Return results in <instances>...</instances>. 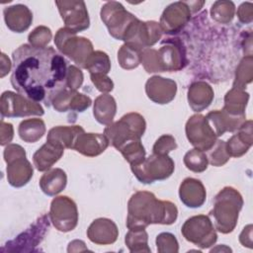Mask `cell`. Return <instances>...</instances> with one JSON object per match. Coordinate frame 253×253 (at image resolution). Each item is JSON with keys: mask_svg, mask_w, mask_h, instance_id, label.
<instances>
[{"mask_svg": "<svg viewBox=\"0 0 253 253\" xmlns=\"http://www.w3.org/2000/svg\"><path fill=\"white\" fill-rule=\"evenodd\" d=\"M101 20L104 22L110 35L117 40H124L129 26L137 19L127 12L125 7L116 1L107 2L101 9Z\"/></svg>", "mask_w": 253, "mask_h": 253, "instance_id": "10", "label": "cell"}, {"mask_svg": "<svg viewBox=\"0 0 253 253\" xmlns=\"http://www.w3.org/2000/svg\"><path fill=\"white\" fill-rule=\"evenodd\" d=\"M65 28L74 32H82L89 28L90 20L84 1H55Z\"/></svg>", "mask_w": 253, "mask_h": 253, "instance_id": "15", "label": "cell"}, {"mask_svg": "<svg viewBox=\"0 0 253 253\" xmlns=\"http://www.w3.org/2000/svg\"><path fill=\"white\" fill-rule=\"evenodd\" d=\"M130 169L138 181L151 184L169 178L175 169V163L168 155L151 154L140 163L131 165Z\"/></svg>", "mask_w": 253, "mask_h": 253, "instance_id": "7", "label": "cell"}, {"mask_svg": "<svg viewBox=\"0 0 253 253\" xmlns=\"http://www.w3.org/2000/svg\"><path fill=\"white\" fill-rule=\"evenodd\" d=\"M91 103L92 101L90 97L75 91L70 101L69 110L75 111V112H84L86 109H88L91 106Z\"/></svg>", "mask_w": 253, "mask_h": 253, "instance_id": "43", "label": "cell"}, {"mask_svg": "<svg viewBox=\"0 0 253 253\" xmlns=\"http://www.w3.org/2000/svg\"><path fill=\"white\" fill-rule=\"evenodd\" d=\"M11 84L23 96L50 106L66 87L67 62L52 46L22 44L12 53Z\"/></svg>", "mask_w": 253, "mask_h": 253, "instance_id": "1", "label": "cell"}, {"mask_svg": "<svg viewBox=\"0 0 253 253\" xmlns=\"http://www.w3.org/2000/svg\"><path fill=\"white\" fill-rule=\"evenodd\" d=\"M57 49L68 56L76 65L84 68L85 63L93 50L92 42L83 37H77L76 33L64 28L57 31L54 37Z\"/></svg>", "mask_w": 253, "mask_h": 253, "instance_id": "6", "label": "cell"}, {"mask_svg": "<svg viewBox=\"0 0 253 253\" xmlns=\"http://www.w3.org/2000/svg\"><path fill=\"white\" fill-rule=\"evenodd\" d=\"M145 92L147 97L154 103L168 104L175 98L177 84L169 78L152 76L146 81Z\"/></svg>", "mask_w": 253, "mask_h": 253, "instance_id": "17", "label": "cell"}, {"mask_svg": "<svg viewBox=\"0 0 253 253\" xmlns=\"http://www.w3.org/2000/svg\"><path fill=\"white\" fill-rule=\"evenodd\" d=\"M186 62L184 48L177 41L167 42L158 50L150 47L141 50L140 63L148 73L177 71L182 69Z\"/></svg>", "mask_w": 253, "mask_h": 253, "instance_id": "4", "label": "cell"}, {"mask_svg": "<svg viewBox=\"0 0 253 253\" xmlns=\"http://www.w3.org/2000/svg\"><path fill=\"white\" fill-rule=\"evenodd\" d=\"M0 133H1V145H5L9 143L14 134L13 126L9 123H5L3 120L1 121V127H0Z\"/></svg>", "mask_w": 253, "mask_h": 253, "instance_id": "46", "label": "cell"}, {"mask_svg": "<svg viewBox=\"0 0 253 253\" xmlns=\"http://www.w3.org/2000/svg\"><path fill=\"white\" fill-rule=\"evenodd\" d=\"M177 216L178 210L173 203L157 200L150 192L139 191L127 203L126 226L128 229H145L152 223L172 224Z\"/></svg>", "mask_w": 253, "mask_h": 253, "instance_id": "2", "label": "cell"}, {"mask_svg": "<svg viewBox=\"0 0 253 253\" xmlns=\"http://www.w3.org/2000/svg\"><path fill=\"white\" fill-rule=\"evenodd\" d=\"M144 118L137 113H128L118 122L111 123L104 129V134L109 143L118 150L126 143L140 139L145 131Z\"/></svg>", "mask_w": 253, "mask_h": 253, "instance_id": "5", "label": "cell"}, {"mask_svg": "<svg viewBox=\"0 0 253 253\" xmlns=\"http://www.w3.org/2000/svg\"><path fill=\"white\" fill-rule=\"evenodd\" d=\"M253 5L251 2L242 3L237 9V17L243 24H249L253 18Z\"/></svg>", "mask_w": 253, "mask_h": 253, "instance_id": "45", "label": "cell"}, {"mask_svg": "<svg viewBox=\"0 0 253 253\" xmlns=\"http://www.w3.org/2000/svg\"><path fill=\"white\" fill-rule=\"evenodd\" d=\"M242 206L243 199L237 190L232 187H224L220 190L214 198L213 208L209 214L214 228L224 234L233 231Z\"/></svg>", "mask_w": 253, "mask_h": 253, "instance_id": "3", "label": "cell"}, {"mask_svg": "<svg viewBox=\"0 0 253 253\" xmlns=\"http://www.w3.org/2000/svg\"><path fill=\"white\" fill-rule=\"evenodd\" d=\"M184 164L189 170L196 173H201L208 168L209 160L205 151L194 148L185 154Z\"/></svg>", "mask_w": 253, "mask_h": 253, "instance_id": "37", "label": "cell"}, {"mask_svg": "<svg viewBox=\"0 0 253 253\" xmlns=\"http://www.w3.org/2000/svg\"><path fill=\"white\" fill-rule=\"evenodd\" d=\"M4 160L7 163V179L11 186L23 187L33 177V167L21 145L8 144L4 149Z\"/></svg>", "mask_w": 253, "mask_h": 253, "instance_id": "8", "label": "cell"}, {"mask_svg": "<svg viewBox=\"0 0 253 253\" xmlns=\"http://www.w3.org/2000/svg\"><path fill=\"white\" fill-rule=\"evenodd\" d=\"M235 13L234 3L231 1H216L212 4L211 15L218 23L228 24L232 21Z\"/></svg>", "mask_w": 253, "mask_h": 253, "instance_id": "36", "label": "cell"}, {"mask_svg": "<svg viewBox=\"0 0 253 253\" xmlns=\"http://www.w3.org/2000/svg\"><path fill=\"white\" fill-rule=\"evenodd\" d=\"M179 197L186 207L200 208L206 202L207 192L200 180L186 178L180 185Z\"/></svg>", "mask_w": 253, "mask_h": 253, "instance_id": "19", "label": "cell"}, {"mask_svg": "<svg viewBox=\"0 0 253 253\" xmlns=\"http://www.w3.org/2000/svg\"><path fill=\"white\" fill-rule=\"evenodd\" d=\"M185 129L190 143L202 151L210 150L217 140L206 116L200 114L192 116L189 118Z\"/></svg>", "mask_w": 253, "mask_h": 253, "instance_id": "14", "label": "cell"}, {"mask_svg": "<svg viewBox=\"0 0 253 253\" xmlns=\"http://www.w3.org/2000/svg\"><path fill=\"white\" fill-rule=\"evenodd\" d=\"M91 80L95 87L102 93H108L113 90L114 83L107 74H90Z\"/></svg>", "mask_w": 253, "mask_h": 253, "instance_id": "44", "label": "cell"}, {"mask_svg": "<svg viewBox=\"0 0 253 253\" xmlns=\"http://www.w3.org/2000/svg\"><path fill=\"white\" fill-rule=\"evenodd\" d=\"M252 225L248 224L243 228L242 232L239 235V241L243 246H247L249 248L252 247Z\"/></svg>", "mask_w": 253, "mask_h": 253, "instance_id": "47", "label": "cell"}, {"mask_svg": "<svg viewBox=\"0 0 253 253\" xmlns=\"http://www.w3.org/2000/svg\"><path fill=\"white\" fill-rule=\"evenodd\" d=\"M0 111L2 118L42 116L44 114V111L40 103L12 91H5L2 93L0 100Z\"/></svg>", "mask_w": 253, "mask_h": 253, "instance_id": "11", "label": "cell"}, {"mask_svg": "<svg viewBox=\"0 0 253 253\" xmlns=\"http://www.w3.org/2000/svg\"><path fill=\"white\" fill-rule=\"evenodd\" d=\"M158 252H178V241L176 237L169 232H162L156 237Z\"/></svg>", "mask_w": 253, "mask_h": 253, "instance_id": "40", "label": "cell"}, {"mask_svg": "<svg viewBox=\"0 0 253 253\" xmlns=\"http://www.w3.org/2000/svg\"><path fill=\"white\" fill-rule=\"evenodd\" d=\"M181 232L186 240L201 248H208L213 245L217 239L215 228L209 215L199 214L188 218Z\"/></svg>", "mask_w": 253, "mask_h": 253, "instance_id": "9", "label": "cell"}, {"mask_svg": "<svg viewBox=\"0 0 253 253\" xmlns=\"http://www.w3.org/2000/svg\"><path fill=\"white\" fill-rule=\"evenodd\" d=\"M192 11L188 2H175L163 11L159 26L162 32L167 34L179 32L190 20Z\"/></svg>", "mask_w": 253, "mask_h": 253, "instance_id": "16", "label": "cell"}, {"mask_svg": "<svg viewBox=\"0 0 253 253\" xmlns=\"http://www.w3.org/2000/svg\"><path fill=\"white\" fill-rule=\"evenodd\" d=\"M48 216L57 230L62 232L73 230L78 223L77 206L67 196L55 197L51 201Z\"/></svg>", "mask_w": 253, "mask_h": 253, "instance_id": "12", "label": "cell"}, {"mask_svg": "<svg viewBox=\"0 0 253 253\" xmlns=\"http://www.w3.org/2000/svg\"><path fill=\"white\" fill-rule=\"evenodd\" d=\"M206 119L216 136L222 135L226 131H234L245 122V116L233 117L223 110H215L210 112Z\"/></svg>", "mask_w": 253, "mask_h": 253, "instance_id": "23", "label": "cell"}, {"mask_svg": "<svg viewBox=\"0 0 253 253\" xmlns=\"http://www.w3.org/2000/svg\"><path fill=\"white\" fill-rule=\"evenodd\" d=\"M83 82V73L82 71L74 66L69 65L67 68V74H66V87L70 90L76 91Z\"/></svg>", "mask_w": 253, "mask_h": 253, "instance_id": "42", "label": "cell"}, {"mask_svg": "<svg viewBox=\"0 0 253 253\" xmlns=\"http://www.w3.org/2000/svg\"><path fill=\"white\" fill-rule=\"evenodd\" d=\"M116 111H117L116 101L114 97H112L108 93L102 94L95 99L93 114L96 121L101 125H105V126L110 125L114 120Z\"/></svg>", "mask_w": 253, "mask_h": 253, "instance_id": "29", "label": "cell"}, {"mask_svg": "<svg viewBox=\"0 0 253 253\" xmlns=\"http://www.w3.org/2000/svg\"><path fill=\"white\" fill-rule=\"evenodd\" d=\"M87 236L93 243L107 245L112 244L117 240L119 230L112 219L100 217L93 220L89 225L87 229Z\"/></svg>", "mask_w": 253, "mask_h": 253, "instance_id": "18", "label": "cell"}, {"mask_svg": "<svg viewBox=\"0 0 253 253\" xmlns=\"http://www.w3.org/2000/svg\"><path fill=\"white\" fill-rule=\"evenodd\" d=\"M141 50L129 44H123L118 51V60L124 69H133L140 63Z\"/></svg>", "mask_w": 253, "mask_h": 253, "instance_id": "33", "label": "cell"}, {"mask_svg": "<svg viewBox=\"0 0 253 253\" xmlns=\"http://www.w3.org/2000/svg\"><path fill=\"white\" fill-rule=\"evenodd\" d=\"M51 31L45 26L37 27L28 37L29 44L36 47H45L51 40Z\"/></svg>", "mask_w": 253, "mask_h": 253, "instance_id": "39", "label": "cell"}, {"mask_svg": "<svg viewBox=\"0 0 253 253\" xmlns=\"http://www.w3.org/2000/svg\"><path fill=\"white\" fill-rule=\"evenodd\" d=\"M213 96L212 88L204 81L194 82L188 89V102L194 112H202L207 109L211 105Z\"/></svg>", "mask_w": 253, "mask_h": 253, "instance_id": "24", "label": "cell"}, {"mask_svg": "<svg viewBox=\"0 0 253 253\" xmlns=\"http://www.w3.org/2000/svg\"><path fill=\"white\" fill-rule=\"evenodd\" d=\"M3 13L6 26L15 33L25 32L33 22V14L31 10L23 4L6 7Z\"/></svg>", "mask_w": 253, "mask_h": 253, "instance_id": "21", "label": "cell"}, {"mask_svg": "<svg viewBox=\"0 0 253 253\" xmlns=\"http://www.w3.org/2000/svg\"><path fill=\"white\" fill-rule=\"evenodd\" d=\"M67 177L60 168L47 170L40 179V187L47 196H55L66 186Z\"/></svg>", "mask_w": 253, "mask_h": 253, "instance_id": "28", "label": "cell"}, {"mask_svg": "<svg viewBox=\"0 0 253 253\" xmlns=\"http://www.w3.org/2000/svg\"><path fill=\"white\" fill-rule=\"evenodd\" d=\"M84 68L87 69L90 74H108L111 69V61L106 52L96 50L91 53Z\"/></svg>", "mask_w": 253, "mask_h": 253, "instance_id": "31", "label": "cell"}, {"mask_svg": "<svg viewBox=\"0 0 253 253\" xmlns=\"http://www.w3.org/2000/svg\"><path fill=\"white\" fill-rule=\"evenodd\" d=\"M109 144V140L105 134L86 133L84 131L78 136L73 149L85 156L94 157L104 152Z\"/></svg>", "mask_w": 253, "mask_h": 253, "instance_id": "22", "label": "cell"}, {"mask_svg": "<svg viewBox=\"0 0 253 253\" xmlns=\"http://www.w3.org/2000/svg\"><path fill=\"white\" fill-rule=\"evenodd\" d=\"M253 58L252 55H246L242 58L235 71V79L232 87L245 89V86L252 81L253 77Z\"/></svg>", "mask_w": 253, "mask_h": 253, "instance_id": "34", "label": "cell"}, {"mask_svg": "<svg viewBox=\"0 0 253 253\" xmlns=\"http://www.w3.org/2000/svg\"><path fill=\"white\" fill-rule=\"evenodd\" d=\"M84 132L80 126H58L47 132L46 141L58 144L63 148L73 149L78 136Z\"/></svg>", "mask_w": 253, "mask_h": 253, "instance_id": "26", "label": "cell"}, {"mask_svg": "<svg viewBox=\"0 0 253 253\" xmlns=\"http://www.w3.org/2000/svg\"><path fill=\"white\" fill-rule=\"evenodd\" d=\"M119 151L130 166L140 163L145 158V149L140 139H134L126 143L119 149Z\"/></svg>", "mask_w": 253, "mask_h": 253, "instance_id": "35", "label": "cell"}, {"mask_svg": "<svg viewBox=\"0 0 253 253\" xmlns=\"http://www.w3.org/2000/svg\"><path fill=\"white\" fill-rule=\"evenodd\" d=\"M45 132L44 122L41 119H28L19 125L18 133L22 140L33 143L42 137Z\"/></svg>", "mask_w": 253, "mask_h": 253, "instance_id": "30", "label": "cell"}, {"mask_svg": "<svg viewBox=\"0 0 253 253\" xmlns=\"http://www.w3.org/2000/svg\"><path fill=\"white\" fill-rule=\"evenodd\" d=\"M177 148L175 138L170 134L161 135L153 145V153L158 155H167L170 151Z\"/></svg>", "mask_w": 253, "mask_h": 253, "instance_id": "41", "label": "cell"}, {"mask_svg": "<svg viewBox=\"0 0 253 253\" xmlns=\"http://www.w3.org/2000/svg\"><path fill=\"white\" fill-rule=\"evenodd\" d=\"M249 100V94L245 89L232 87L224 97L223 111L233 117L245 116V109Z\"/></svg>", "mask_w": 253, "mask_h": 253, "instance_id": "27", "label": "cell"}, {"mask_svg": "<svg viewBox=\"0 0 253 253\" xmlns=\"http://www.w3.org/2000/svg\"><path fill=\"white\" fill-rule=\"evenodd\" d=\"M125 241L130 252H150L145 229H129L126 234Z\"/></svg>", "mask_w": 253, "mask_h": 253, "instance_id": "32", "label": "cell"}, {"mask_svg": "<svg viewBox=\"0 0 253 253\" xmlns=\"http://www.w3.org/2000/svg\"><path fill=\"white\" fill-rule=\"evenodd\" d=\"M162 35V30L157 22H141L136 19L126 31L124 42L140 50L156 43Z\"/></svg>", "mask_w": 253, "mask_h": 253, "instance_id": "13", "label": "cell"}, {"mask_svg": "<svg viewBox=\"0 0 253 253\" xmlns=\"http://www.w3.org/2000/svg\"><path fill=\"white\" fill-rule=\"evenodd\" d=\"M208 151H209V154L207 155V157H208L209 163L216 167L224 165L230 158V156L226 151L225 141L223 140H216L214 145Z\"/></svg>", "mask_w": 253, "mask_h": 253, "instance_id": "38", "label": "cell"}, {"mask_svg": "<svg viewBox=\"0 0 253 253\" xmlns=\"http://www.w3.org/2000/svg\"><path fill=\"white\" fill-rule=\"evenodd\" d=\"M252 121H245L238 128V132L232 135L227 142L225 147L230 157H240L245 154L248 149L252 146Z\"/></svg>", "mask_w": 253, "mask_h": 253, "instance_id": "20", "label": "cell"}, {"mask_svg": "<svg viewBox=\"0 0 253 253\" xmlns=\"http://www.w3.org/2000/svg\"><path fill=\"white\" fill-rule=\"evenodd\" d=\"M63 152L64 148L62 146L46 141L35 152L33 156L34 165L39 171H47L61 158Z\"/></svg>", "mask_w": 253, "mask_h": 253, "instance_id": "25", "label": "cell"}]
</instances>
